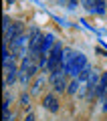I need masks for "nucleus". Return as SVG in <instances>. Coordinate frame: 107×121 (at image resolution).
<instances>
[{
  "label": "nucleus",
  "instance_id": "2",
  "mask_svg": "<svg viewBox=\"0 0 107 121\" xmlns=\"http://www.w3.org/2000/svg\"><path fill=\"white\" fill-rule=\"evenodd\" d=\"M43 105L49 109V111H53V113L59 111V101H57V97H55V95H47V97L43 99Z\"/></svg>",
  "mask_w": 107,
  "mask_h": 121
},
{
  "label": "nucleus",
  "instance_id": "3",
  "mask_svg": "<svg viewBox=\"0 0 107 121\" xmlns=\"http://www.w3.org/2000/svg\"><path fill=\"white\" fill-rule=\"evenodd\" d=\"M4 69H6V85H8V83H12L14 79H16V65H14L12 60H10V63H6L4 65Z\"/></svg>",
  "mask_w": 107,
  "mask_h": 121
},
{
  "label": "nucleus",
  "instance_id": "1",
  "mask_svg": "<svg viewBox=\"0 0 107 121\" xmlns=\"http://www.w3.org/2000/svg\"><path fill=\"white\" fill-rule=\"evenodd\" d=\"M83 6H85L89 12L103 14V10H105V0H83Z\"/></svg>",
  "mask_w": 107,
  "mask_h": 121
},
{
  "label": "nucleus",
  "instance_id": "4",
  "mask_svg": "<svg viewBox=\"0 0 107 121\" xmlns=\"http://www.w3.org/2000/svg\"><path fill=\"white\" fill-rule=\"evenodd\" d=\"M77 91H79V81H73L69 85V93H77Z\"/></svg>",
  "mask_w": 107,
  "mask_h": 121
}]
</instances>
